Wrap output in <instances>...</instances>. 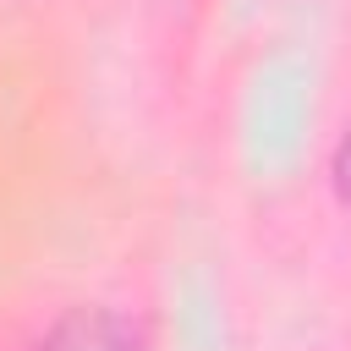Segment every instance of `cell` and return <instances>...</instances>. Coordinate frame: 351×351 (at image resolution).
<instances>
[{
    "label": "cell",
    "instance_id": "2",
    "mask_svg": "<svg viewBox=\"0 0 351 351\" xmlns=\"http://www.w3.org/2000/svg\"><path fill=\"white\" fill-rule=\"evenodd\" d=\"M329 176H335V192H340V203L351 208V132L340 137V148H335V165H329Z\"/></svg>",
    "mask_w": 351,
    "mask_h": 351
},
{
    "label": "cell",
    "instance_id": "1",
    "mask_svg": "<svg viewBox=\"0 0 351 351\" xmlns=\"http://www.w3.org/2000/svg\"><path fill=\"white\" fill-rule=\"evenodd\" d=\"M27 351H148V340L121 307H77L55 318Z\"/></svg>",
    "mask_w": 351,
    "mask_h": 351
}]
</instances>
